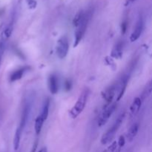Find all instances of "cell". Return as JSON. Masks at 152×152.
Listing matches in <instances>:
<instances>
[{"mask_svg": "<svg viewBox=\"0 0 152 152\" xmlns=\"http://www.w3.org/2000/svg\"><path fill=\"white\" fill-rule=\"evenodd\" d=\"M151 91H152V85H151V82H149L148 83V85L146 86L145 88L144 89L143 92H142V97H140V99H142V101L143 99H146L148 98V96L151 95Z\"/></svg>", "mask_w": 152, "mask_h": 152, "instance_id": "d6986e66", "label": "cell"}, {"mask_svg": "<svg viewBox=\"0 0 152 152\" xmlns=\"http://www.w3.org/2000/svg\"><path fill=\"white\" fill-rule=\"evenodd\" d=\"M22 131L23 130H22V129L18 127L17 129H16V132H15L14 137H13V149H14V151H17L19 148Z\"/></svg>", "mask_w": 152, "mask_h": 152, "instance_id": "9a60e30c", "label": "cell"}, {"mask_svg": "<svg viewBox=\"0 0 152 152\" xmlns=\"http://www.w3.org/2000/svg\"><path fill=\"white\" fill-rule=\"evenodd\" d=\"M139 124L138 123H134L129 129V132L127 133V140L129 142H132L135 137H136L137 134L139 131Z\"/></svg>", "mask_w": 152, "mask_h": 152, "instance_id": "5bb4252c", "label": "cell"}, {"mask_svg": "<svg viewBox=\"0 0 152 152\" xmlns=\"http://www.w3.org/2000/svg\"><path fill=\"white\" fill-rule=\"evenodd\" d=\"M1 53H0V64H1Z\"/></svg>", "mask_w": 152, "mask_h": 152, "instance_id": "4316f807", "label": "cell"}, {"mask_svg": "<svg viewBox=\"0 0 152 152\" xmlns=\"http://www.w3.org/2000/svg\"><path fill=\"white\" fill-rule=\"evenodd\" d=\"M117 103L114 102V103L111 104V105H108V106H107L106 108H105V109L102 111L100 117L98 119V126H99V127L103 126L108 121L110 117L112 116V114H114L115 110L117 109Z\"/></svg>", "mask_w": 152, "mask_h": 152, "instance_id": "5b68a950", "label": "cell"}, {"mask_svg": "<svg viewBox=\"0 0 152 152\" xmlns=\"http://www.w3.org/2000/svg\"><path fill=\"white\" fill-rule=\"evenodd\" d=\"M49 108H50V100H49V99H45L42 105V112L40 114V115L45 121L47 120L48 117Z\"/></svg>", "mask_w": 152, "mask_h": 152, "instance_id": "2e32d148", "label": "cell"}, {"mask_svg": "<svg viewBox=\"0 0 152 152\" xmlns=\"http://www.w3.org/2000/svg\"><path fill=\"white\" fill-rule=\"evenodd\" d=\"M28 7H30L31 9H34L36 8L37 7V1L36 0H28Z\"/></svg>", "mask_w": 152, "mask_h": 152, "instance_id": "44dd1931", "label": "cell"}, {"mask_svg": "<svg viewBox=\"0 0 152 152\" xmlns=\"http://www.w3.org/2000/svg\"><path fill=\"white\" fill-rule=\"evenodd\" d=\"M123 47H124L123 42L119 41L118 42L116 43L111 50V56L114 59H121L123 54Z\"/></svg>", "mask_w": 152, "mask_h": 152, "instance_id": "8fae6325", "label": "cell"}, {"mask_svg": "<svg viewBox=\"0 0 152 152\" xmlns=\"http://www.w3.org/2000/svg\"><path fill=\"white\" fill-rule=\"evenodd\" d=\"M127 27H128V22L127 21H124V22L122 23L121 25V31H122V34H124L126 33V30H127Z\"/></svg>", "mask_w": 152, "mask_h": 152, "instance_id": "7402d4cb", "label": "cell"}, {"mask_svg": "<svg viewBox=\"0 0 152 152\" xmlns=\"http://www.w3.org/2000/svg\"><path fill=\"white\" fill-rule=\"evenodd\" d=\"M31 105H32V103L29 100H26L25 104H24L23 110H22V116H21L20 119V123H19V126H18L20 129H22V130L25 129V126H26L27 122H28V117H29L30 115V112H31Z\"/></svg>", "mask_w": 152, "mask_h": 152, "instance_id": "8992f818", "label": "cell"}, {"mask_svg": "<svg viewBox=\"0 0 152 152\" xmlns=\"http://www.w3.org/2000/svg\"><path fill=\"white\" fill-rule=\"evenodd\" d=\"M28 67H22V68H19V69L13 71V72L10 75V77H9L10 82L13 83V82H16L21 80V79L22 78V77L24 76V74L25 73V71H28Z\"/></svg>", "mask_w": 152, "mask_h": 152, "instance_id": "4fadbf2b", "label": "cell"}, {"mask_svg": "<svg viewBox=\"0 0 152 152\" xmlns=\"http://www.w3.org/2000/svg\"><path fill=\"white\" fill-rule=\"evenodd\" d=\"M48 88L52 94H56L59 90L58 79L55 74H50L48 77Z\"/></svg>", "mask_w": 152, "mask_h": 152, "instance_id": "30bf717a", "label": "cell"}, {"mask_svg": "<svg viewBox=\"0 0 152 152\" xmlns=\"http://www.w3.org/2000/svg\"><path fill=\"white\" fill-rule=\"evenodd\" d=\"M135 1H136V0H126V1H125V6H126V7L129 6L130 4H132V3L134 2Z\"/></svg>", "mask_w": 152, "mask_h": 152, "instance_id": "cb8c5ba5", "label": "cell"}, {"mask_svg": "<svg viewBox=\"0 0 152 152\" xmlns=\"http://www.w3.org/2000/svg\"><path fill=\"white\" fill-rule=\"evenodd\" d=\"M37 152H48V148L46 147H43V148H42L41 149H39V151Z\"/></svg>", "mask_w": 152, "mask_h": 152, "instance_id": "484cf974", "label": "cell"}, {"mask_svg": "<svg viewBox=\"0 0 152 152\" xmlns=\"http://www.w3.org/2000/svg\"><path fill=\"white\" fill-rule=\"evenodd\" d=\"M71 88V83H70L69 81H66V83H65V88H66L67 91L70 90Z\"/></svg>", "mask_w": 152, "mask_h": 152, "instance_id": "d4e9b609", "label": "cell"}, {"mask_svg": "<svg viewBox=\"0 0 152 152\" xmlns=\"http://www.w3.org/2000/svg\"><path fill=\"white\" fill-rule=\"evenodd\" d=\"M142 99L140 97H136L134 99L133 102L132 103L130 107V117H134L139 113L140 110L141 105H142Z\"/></svg>", "mask_w": 152, "mask_h": 152, "instance_id": "7c38bea8", "label": "cell"}, {"mask_svg": "<svg viewBox=\"0 0 152 152\" xmlns=\"http://www.w3.org/2000/svg\"><path fill=\"white\" fill-rule=\"evenodd\" d=\"M117 92V88H116V85L114 84L112 86H109L107 88L105 91L102 93V98L106 102V105L105 106H108L111 105V102H112L113 99H114L115 94Z\"/></svg>", "mask_w": 152, "mask_h": 152, "instance_id": "ba28073f", "label": "cell"}, {"mask_svg": "<svg viewBox=\"0 0 152 152\" xmlns=\"http://www.w3.org/2000/svg\"><path fill=\"white\" fill-rule=\"evenodd\" d=\"M85 16H86V13L83 10H80V11H79L76 14L75 17L74 18V20H73V25H74L75 28L78 27L79 25L83 22L85 18Z\"/></svg>", "mask_w": 152, "mask_h": 152, "instance_id": "ac0fdd59", "label": "cell"}, {"mask_svg": "<svg viewBox=\"0 0 152 152\" xmlns=\"http://www.w3.org/2000/svg\"><path fill=\"white\" fill-rule=\"evenodd\" d=\"M91 16V13L90 12H87L86 13V16H85L84 19H83V22L79 25L78 27H77V29H76L75 32V42H74V47H77L80 42H81V40L83 39V37H84L85 34H86V29H87L88 24L89 20H90Z\"/></svg>", "mask_w": 152, "mask_h": 152, "instance_id": "3957f363", "label": "cell"}, {"mask_svg": "<svg viewBox=\"0 0 152 152\" xmlns=\"http://www.w3.org/2000/svg\"><path fill=\"white\" fill-rule=\"evenodd\" d=\"M69 50V43L68 39L65 36L62 37L58 40L57 45H56V53L59 58L64 59L67 56Z\"/></svg>", "mask_w": 152, "mask_h": 152, "instance_id": "277c9868", "label": "cell"}, {"mask_svg": "<svg viewBox=\"0 0 152 152\" xmlns=\"http://www.w3.org/2000/svg\"><path fill=\"white\" fill-rule=\"evenodd\" d=\"M89 96V90L88 88L85 89L81 94L79 96L78 99H77V102L74 105V106L71 108L70 111V116L71 118L76 119L84 110L85 107H86V103H87L88 98Z\"/></svg>", "mask_w": 152, "mask_h": 152, "instance_id": "7a4b0ae2", "label": "cell"}, {"mask_svg": "<svg viewBox=\"0 0 152 152\" xmlns=\"http://www.w3.org/2000/svg\"><path fill=\"white\" fill-rule=\"evenodd\" d=\"M37 146H38V141L36 140L35 142L34 143V145H33V147H32V148H31V152H36V150H37Z\"/></svg>", "mask_w": 152, "mask_h": 152, "instance_id": "603a6c76", "label": "cell"}, {"mask_svg": "<svg viewBox=\"0 0 152 152\" xmlns=\"http://www.w3.org/2000/svg\"><path fill=\"white\" fill-rule=\"evenodd\" d=\"M144 28V22L143 19L142 17H140L138 19L136 25H135V28L134 31L132 32V34H131L130 37V41L132 42L137 41L138 39L140 37V36L142 35V33L143 31Z\"/></svg>", "mask_w": 152, "mask_h": 152, "instance_id": "52a82bcc", "label": "cell"}, {"mask_svg": "<svg viewBox=\"0 0 152 152\" xmlns=\"http://www.w3.org/2000/svg\"><path fill=\"white\" fill-rule=\"evenodd\" d=\"M114 152H117V151H114Z\"/></svg>", "mask_w": 152, "mask_h": 152, "instance_id": "83f0119b", "label": "cell"}, {"mask_svg": "<svg viewBox=\"0 0 152 152\" xmlns=\"http://www.w3.org/2000/svg\"><path fill=\"white\" fill-rule=\"evenodd\" d=\"M128 82H129V77L128 76H124L122 77L120 80V83L116 85V88H117V91H118V94H117V101H120V99L124 95L125 91H126V87H127Z\"/></svg>", "mask_w": 152, "mask_h": 152, "instance_id": "9c48e42d", "label": "cell"}, {"mask_svg": "<svg viewBox=\"0 0 152 152\" xmlns=\"http://www.w3.org/2000/svg\"><path fill=\"white\" fill-rule=\"evenodd\" d=\"M44 122L45 120H43L42 117H41L40 114L36 118L35 125H34V129H35V133L37 136H39V135L40 134V133H41V131L42 129Z\"/></svg>", "mask_w": 152, "mask_h": 152, "instance_id": "e0dca14e", "label": "cell"}, {"mask_svg": "<svg viewBox=\"0 0 152 152\" xmlns=\"http://www.w3.org/2000/svg\"><path fill=\"white\" fill-rule=\"evenodd\" d=\"M125 117H126V113L123 112L122 114H120V116L117 117V120H115L114 124L112 125V126L102 135V139H101V143L102 145H106V144L109 143V142H111L112 141L114 136H115L116 133L118 131L119 128L121 126Z\"/></svg>", "mask_w": 152, "mask_h": 152, "instance_id": "6da1fadb", "label": "cell"}, {"mask_svg": "<svg viewBox=\"0 0 152 152\" xmlns=\"http://www.w3.org/2000/svg\"><path fill=\"white\" fill-rule=\"evenodd\" d=\"M125 144H126V138H125L124 136L121 135L118 140L117 145H118V146L120 147V148H123V147L125 145Z\"/></svg>", "mask_w": 152, "mask_h": 152, "instance_id": "ffe728a7", "label": "cell"}]
</instances>
